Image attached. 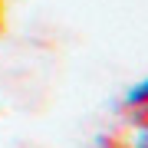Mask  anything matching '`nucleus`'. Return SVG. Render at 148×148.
<instances>
[{
    "mask_svg": "<svg viewBox=\"0 0 148 148\" xmlns=\"http://www.w3.org/2000/svg\"><path fill=\"white\" fill-rule=\"evenodd\" d=\"M128 106H142V102H148V82H142V86H135L132 92H128Z\"/></svg>",
    "mask_w": 148,
    "mask_h": 148,
    "instance_id": "1",
    "label": "nucleus"
},
{
    "mask_svg": "<svg viewBox=\"0 0 148 148\" xmlns=\"http://www.w3.org/2000/svg\"><path fill=\"white\" fill-rule=\"evenodd\" d=\"M135 148H148V122L138 128V135H135Z\"/></svg>",
    "mask_w": 148,
    "mask_h": 148,
    "instance_id": "2",
    "label": "nucleus"
}]
</instances>
